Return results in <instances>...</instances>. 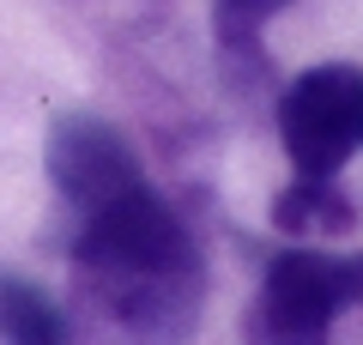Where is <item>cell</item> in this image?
Wrapping results in <instances>:
<instances>
[{"mask_svg": "<svg viewBox=\"0 0 363 345\" xmlns=\"http://www.w3.org/2000/svg\"><path fill=\"white\" fill-rule=\"evenodd\" d=\"M363 303V261L327 248H285L267 261L248 309V345H327L339 309Z\"/></svg>", "mask_w": 363, "mask_h": 345, "instance_id": "1", "label": "cell"}, {"mask_svg": "<svg viewBox=\"0 0 363 345\" xmlns=\"http://www.w3.org/2000/svg\"><path fill=\"white\" fill-rule=\"evenodd\" d=\"M357 103H363V73L357 67H309L285 85L279 97V140H285L297 176L333 182L345 158L357 152Z\"/></svg>", "mask_w": 363, "mask_h": 345, "instance_id": "2", "label": "cell"}, {"mask_svg": "<svg viewBox=\"0 0 363 345\" xmlns=\"http://www.w3.org/2000/svg\"><path fill=\"white\" fill-rule=\"evenodd\" d=\"M49 182L79 218H91L104 206L128 200L133 188H145V170L104 115L73 109V115H55L49 128Z\"/></svg>", "mask_w": 363, "mask_h": 345, "instance_id": "3", "label": "cell"}, {"mask_svg": "<svg viewBox=\"0 0 363 345\" xmlns=\"http://www.w3.org/2000/svg\"><path fill=\"white\" fill-rule=\"evenodd\" d=\"M0 345H73L67 315L6 267H0Z\"/></svg>", "mask_w": 363, "mask_h": 345, "instance_id": "4", "label": "cell"}, {"mask_svg": "<svg viewBox=\"0 0 363 345\" xmlns=\"http://www.w3.org/2000/svg\"><path fill=\"white\" fill-rule=\"evenodd\" d=\"M351 218H357V206L333 182H315V176H297L272 200V224L285 236H339V230H351Z\"/></svg>", "mask_w": 363, "mask_h": 345, "instance_id": "5", "label": "cell"}, {"mask_svg": "<svg viewBox=\"0 0 363 345\" xmlns=\"http://www.w3.org/2000/svg\"><path fill=\"white\" fill-rule=\"evenodd\" d=\"M279 6H291V0H218V43L224 55H248L255 61V31L267 13H279Z\"/></svg>", "mask_w": 363, "mask_h": 345, "instance_id": "6", "label": "cell"}, {"mask_svg": "<svg viewBox=\"0 0 363 345\" xmlns=\"http://www.w3.org/2000/svg\"><path fill=\"white\" fill-rule=\"evenodd\" d=\"M357 146H363V103H357Z\"/></svg>", "mask_w": 363, "mask_h": 345, "instance_id": "7", "label": "cell"}]
</instances>
